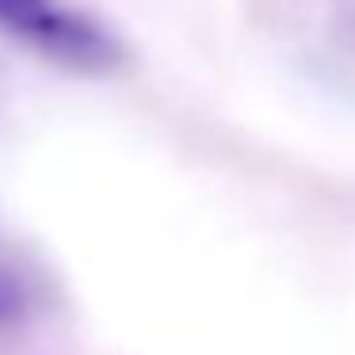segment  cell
Masks as SVG:
<instances>
[{
	"instance_id": "cell-1",
	"label": "cell",
	"mask_w": 355,
	"mask_h": 355,
	"mask_svg": "<svg viewBox=\"0 0 355 355\" xmlns=\"http://www.w3.org/2000/svg\"><path fill=\"white\" fill-rule=\"evenodd\" d=\"M0 39L85 77H107L126 65L119 31L73 0H0Z\"/></svg>"
}]
</instances>
